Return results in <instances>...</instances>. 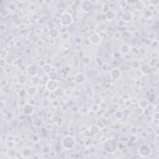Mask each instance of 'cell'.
<instances>
[{
  "instance_id": "obj_1",
  "label": "cell",
  "mask_w": 159,
  "mask_h": 159,
  "mask_svg": "<svg viewBox=\"0 0 159 159\" xmlns=\"http://www.w3.org/2000/svg\"><path fill=\"white\" fill-rule=\"evenodd\" d=\"M103 150L108 154H114L118 150V143L114 139H107L103 144Z\"/></svg>"
},
{
  "instance_id": "obj_2",
  "label": "cell",
  "mask_w": 159,
  "mask_h": 159,
  "mask_svg": "<svg viewBox=\"0 0 159 159\" xmlns=\"http://www.w3.org/2000/svg\"><path fill=\"white\" fill-rule=\"evenodd\" d=\"M62 146L65 150H70L74 148L76 145V140L73 136H66L62 140Z\"/></svg>"
},
{
  "instance_id": "obj_3",
  "label": "cell",
  "mask_w": 159,
  "mask_h": 159,
  "mask_svg": "<svg viewBox=\"0 0 159 159\" xmlns=\"http://www.w3.org/2000/svg\"><path fill=\"white\" fill-rule=\"evenodd\" d=\"M60 21L63 26H68L73 22V17L70 13L64 12L61 15Z\"/></svg>"
},
{
  "instance_id": "obj_4",
  "label": "cell",
  "mask_w": 159,
  "mask_h": 159,
  "mask_svg": "<svg viewBox=\"0 0 159 159\" xmlns=\"http://www.w3.org/2000/svg\"><path fill=\"white\" fill-rule=\"evenodd\" d=\"M59 87V83L57 80H49L45 84V88L49 92L56 91Z\"/></svg>"
},
{
  "instance_id": "obj_5",
  "label": "cell",
  "mask_w": 159,
  "mask_h": 159,
  "mask_svg": "<svg viewBox=\"0 0 159 159\" xmlns=\"http://www.w3.org/2000/svg\"><path fill=\"white\" fill-rule=\"evenodd\" d=\"M93 3L90 1H83L81 2L80 8L85 12H89L93 9Z\"/></svg>"
},
{
  "instance_id": "obj_6",
  "label": "cell",
  "mask_w": 159,
  "mask_h": 159,
  "mask_svg": "<svg viewBox=\"0 0 159 159\" xmlns=\"http://www.w3.org/2000/svg\"><path fill=\"white\" fill-rule=\"evenodd\" d=\"M109 73L111 76L112 79L115 80H118L122 77V72H121L120 68H114L111 69Z\"/></svg>"
},
{
  "instance_id": "obj_7",
  "label": "cell",
  "mask_w": 159,
  "mask_h": 159,
  "mask_svg": "<svg viewBox=\"0 0 159 159\" xmlns=\"http://www.w3.org/2000/svg\"><path fill=\"white\" fill-rule=\"evenodd\" d=\"M151 154V149L149 146L143 145L139 148V155L142 157H147Z\"/></svg>"
},
{
  "instance_id": "obj_8",
  "label": "cell",
  "mask_w": 159,
  "mask_h": 159,
  "mask_svg": "<svg viewBox=\"0 0 159 159\" xmlns=\"http://www.w3.org/2000/svg\"><path fill=\"white\" fill-rule=\"evenodd\" d=\"M89 41L90 43L94 45H98L102 41V37L100 35H99L97 33L92 34L90 37H89Z\"/></svg>"
},
{
  "instance_id": "obj_9",
  "label": "cell",
  "mask_w": 159,
  "mask_h": 159,
  "mask_svg": "<svg viewBox=\"0 0 159 159\" xmlns=\"http://www.w3.org/2000/svg\"><path fill=\"white\" fill-rule=\"evenodd\" d=\"M23 113L26 115H31L34 113V107L31 104H26L23 107Z\"/></svg>"
},
{
  "instance_id": "obj_10",
  "label": "cell",
  "mask_w": 159,
  "mask_h": 159,
  "mask_svg": "<svg viewBox=\"0 0 159 159\" xmlns=\"http://www.w3.org/2000/svg\"><path fill=\"white\" fill-rule=\"evenodd\" d=\"M27 73L29 75L31 76L32 77H34V76H36L37 75V68L36 65H31L30 66H29L27 67L26 70Z\"/></svg>"
},
{
  "instance_id": "obj_11",
  "label": "cell",
  "mask_w": 159,
  "mask_h": 159,
  "mask_svg": "<svg viewBox=\"0 0 159 159\" xmlns=\"http://www.w3.org/2000/svg\"><path fill=\"white\" fill-rule=\"evenodd\" d=\"M88 131L90 132L91 136H96V135L98 134L99 132H100V128L96 124H93V125L90 126Z\"/></svg>"
},
{
  "instance_id": "obj_12",
  "label": "cell",
  "mask_w": 159,
  "mask_h": 159,
  "mask_svg": "<svg viewBox=\"0 0 159 159\" xmlns=\"http://www.w3.org/2000/svg\"><path fill=\"white\" fill-rule=\"evenodd\" d=\"M85 80H86L85 76L82 73H78L75 75V81L77 83H83L85 82Z\"/></svg>"
},
{
  "instance_id": "obj_13",
  "label": "cell",
  "mask_w": 159,
  "mask_h": 159,
  "mask_svg": "<svg viewBox=\"0 0 159 159\" xmlns=\"http://www.w3.org/2000/svg\"><path fill=\"white\" fill-rule=\"evenodd\" d=\"M59 33H60V31L57 29V28L53 27L49 31V37L52 39H55L59 36Z\"/></svg>"
},
{
  "instance_id": "obj_14",
  "label": "cell",
  "mask_w": 159,
  "mask_h": 159,
  "mask_svg": "<svg viewBox=\"0 0 159 159\" xmlns=\"http://www.w3.org/2000/svg\"><path fill=\"white\" fill-rule=\"evenodd\" d=\"M37 88H36L34 86H31L29 88H27V93L28 94V95L31 97H33V96H35L37 94Z\"/></svg>"
},
{
  "instance_id": "obj_15",
  "label": "cell",
  "mask_w": 159,
  "mask_h": 159,
  "mask_svg": "<svg viewBox=\"0 0 159 159\" xmlns=\"http://www.w3.org/2000/svg\"><path fill=\"white\" fill-rule=\"evenodd\" d=\"M139 108L142 109H146L149 106V102L146 99H141L138 102Z\"/></svg>"
},
{
  "instance_id": "obj_16",
  "label": "cell",
  "mask_w": 159,
  "mask_h": 159,
  "mask_svg": "<svg viewBox=\"0 0 159 159\" xmlns=\"http://www.w3.org/2000/svg\"><path fill=\"white\" fill-rule=\"evenodd\" d=\"M130 50H131V48H130V47L128 45H127V44H123V45H121L120 47V52L122 53V54H128L130 52Z\"/></svg>"
},
{
  "instance_id": "obj_17",
  "label": "cell",
  "mask_w": 159,
  "mask_h": 159,
  "mask_svg": "<svg viewBox=\"0 0 159 159\" xmlns=\"http://www.w3.org/2000/svg\"><path fill=\"white\" fill-rule=\"evenodd\" d=\"M52 66L48 63H45V65L42 66V71L44 73L48 75L52 71Z\"/></svg>"
},
{
  "instance_id": "obj_18",
  "label": "cell",
  "mask_w": 159,
  "mask_h": 159,
  "mask_svg": "<svg viewBox=\"0 0 159 159\" xmlns=\"http://www.w3.org/2000/svg\"><path fill=\"white\" fill-rule=\"evenodd\" d=\"M145 8V4L142 1H137L135 3V8L137 11H142Z\"/></svg>"
},
{
  "instance_id": "obj_19",
  "label": "cell",
  "mask_w": 159,
  "mask_h": 159,
  "mask_svg": "<svg viewBox=\"0 0 159 159\" xmlns=\"http://www.w3.org/2000/svg\"><path fill=\"white\" fill-rule=\"evenodd\" d=\"M59 96V93H58L57 90L54 91H51L49 93V98L52 100H55Z\"/></svg>"
},
{
  "instance_id": "obj_20",
  "label": "cell",
  "mask_w": 159,
  "mask_h": 159,
  "mask_svg": "<svg viewBox=\"0 0 159 159\" xmlns=\"http://www.w3.org/2000/svg\"><path fill=\"white\" fill-rule=\"evenodd\" d=\"M52 150V147L49 144H47V145H44L42 149V153L44 154H49Z\"/></svg>"
},
{
  "instance_id": "obj_21",
  "label": "cell",
  "mask_w": 159,
  "mask_h": 159,
  "mask_svg": "<svg viewBox=\"0 0 159 159\" xmlns=\"http://www.w3.org/2000/svg\"><path fill=\"white\" fill-rule=\"evenodd\" d=\"M9 11L6 8H2L0 11V16L1 17H6L9 15Z\"/></svg>"
},
{
  "instance_id": "obj_22",
  "label": "cell",
  "mask_w": 159,
  "mask_h": 159,
  "mask_svg": "<svg viewBox=\"0 0 159 159\" xmlns=\"http://www.w3.org/2000/svg\"><path fill=\"white\" fill-rule=\"evenodd\" d=\"M17 79H18V83L21 85H24L27 81L26 77L24 75H20L17 78Z\"/></svg>"
},
{
  "instance_id": "obj_23",
  "label": "cell",
  "mask_w": 159,
  "mask_h": 159,
  "mask_svg": "<svg viewBox=\"0 0 159 159\" xmlns=\"http://www.w3.org/2000/svg\"><path fill=\"white\" fill-rule=\"evenodd\" d=\"M124 116V114L122 113V111H116V113H114V117L117 119H121Z\"/></svg>"
},
{
  "instance_id": "obj_24",
  "label": "cell",
  "mask_w": 159,
  "mask_h": 159,
  "mask_svg": "<svg viewBox=\"0 0 159 159\" xmlns=\"http://www.w3.org/2000/svg\"><path fill=\"white\" fill-rule=\"evenodd\" d=\"M32 154V152H31V150H30L29 148H26L24 149L23 152H22V156L24 157H29Z\"/></svg>"
},
{
  "instance_id": "obj_25",
  "label": "cell",
  "mask_w": 159,
  "mask_h": 159,
  "mask_svg": "<svg viewBox=\"0 0 159 159\" xmlns=\"http://www.w3.org/2000/svg\"><path fill=\"white\" fill-rule=\"evenodd\" d=\"M100 110V106L98 104H93L91 106V111L94 113H97Z\"/></svg>"
},
{
  "instance_id": "obj_26",
  "label": "cell",
  "mask_w": 159,
  "mask_h": 159,
  "mask_svg": "<svg viewBox=\"0 0 159 159\" xmlns=\"http://www.w3.org/2000/svg\"><path fill=\"white\" fill-rule=\"evenodd\" d=\"M60 37H61V39L63 40H68L70 38V34L68 32L65 33H63V34H61Z\"/></svg>"
},
{
  "instance_id": "obj_27",
  "label": "cell",
  "mask_w": 159,
  "mask_h": 159,
  "mask_svg": "<svg viewBox=\"0 0 159 159\" xmlns=\"http://www.w3.org/2000/svg\"><path fill=\"white\" fill-rule=\"evenodd\" d=\"M11 20L13 22L16 23V22H17L19 21L20 20V17L19 16L18 14H12L11 16Z\"/></svg>"
},
{
  "instance_id": "obj_28",
  "label": "cell",
  "mask_w": 159,
  "mask_h": 159,
  "mask_svg": "<svg viewBox=\"0 0 159 159\" xmlns=\"http://www.w3.org/2000/svg\"><path fill=\"white\" fill-rule=\"evenodd\" d=\"M32 82L34 85H39L40 83V78L37 77V75L33 77V80H32Z\"/></svg>"
},
{
  "instance_id": "obj_29",
  "label": "cell",
  "mask_w": 159,
  "mask_h": 159,
  "mask_svg": "<svg viewBox=\"0 0 159 159\" xmlns=\"http://www.w3.org/2000/svg\"><path fill=\"white\" fill-rule=\"evenodd\" d=\"M123 17H124L123 20L124 21H129L131 20V19L132 17V16L130 12H126L124 14Z\"/></svg>"
},
{
  "instance_id": "obj_30",
  "label": "cell",
  "mask_w": 159,
  "mask_h": 159,
  "mask_svg": "<svg viewBox=\"0 0 159 159\" xmlns=\"http://www.w3.org/2000/svg\"><path fill=\"white\" fill-rule=\"evenodd\" d=\"M48 77L49 80H55L57 78V76L55 73L54 72V71H51V72L48 74Z\"/></svg>"
},
{
  "instance_id": "obj_31",
  "label": "cell",
  "mask_w": 159,
  "mask_h": 159,
  "mask_svg": "<svg viewBox=\"0 0 159 159\" xmlns=\"http://www.w3.org/2000/svg\"><path fill=\"white\" fill-rule=\"evenodd\" d=\"M9 10L11 11H14L16 9H17V5L15 3H11L9 4Z\"/></svg>"
},
{
  "instance_id": "obj_32",
  "label": "cell",
  "mask_w": 159,
  "mask_h": 159,
  "mask_svg": "<svg viewBox=\"0 0 159 159\" xmlns=\"http://www.w3.org/2000/svg\"><path fill=\"white\" fill-rule=\"evenodd\" d=\"M144 16H145V17L147 18H150L152 16V11H150V10H146L144 12Z\"/></svg>"
},
{
  "instance_id": "obj_33",
  "label": "cell",
  "mask_w": 159,
  "mask_h": 159,
  "mask_svg": "<svg viewBox=\"0 0 159 159\" xmlns=\"http://www.w3.org/2000/svg\"><path fill=\"white\" fill-rule=\"evenodd\" d=\"M132 66L133 68H136V70L139 69V66H140V63L137 60H134L132 63Z\"/></svg>"
},
{
  "instance_id": "obj_34",
  "label": "cell",
  "mask_w": 159,
  "mask_h": 159,
  "mask_svg": "<svg viewBox=\"0 0 159 159\" xmlns=\"http://www.w3.org/2000/svg\"><path fill=\"white\" fill-rule=\"evenodd\" d=\"M137 132V129L136 127L132 126L130 129V133L131 134V135H136Z\"/></svg>"
},
{
  "instance_id": "obj_35",
  "label": "cell",
  "mask_w": 159,
  "mask_h": 159,
  "mask_svg": "<svg viewBox=\"0 0 159 159\" xmlns=\"http://www.w3.org/2000/svg\"><path fill=\"white\" fill-rule=\"evenodd\" d=\"M7 64V62H6V60L4 59H1V62H0V65H1V66L2 68H4L5 67V66Z\"/></svg>"
},
{
  "instance_id": "obj_36",
  "label": "cell",
  "mask_w": 159,
  "mask_h": 159,
  "mask_svg": "<svg viewBox=\"0 0 159 159\" xmlns=\"http://www.w3.org/2000/svg\"><path fill=\"white\" fill-rule=\"evenodd\" d=\"M136 75L138 77H141L142 75H143V73H142V71H141V70L139 69H137L136 71Z\"/></svg>"
},
{
  "instance_id": "obj_37",
  "label": "cell",
  "mask_w": 159,
  "mask_h": 159,
  "mask_svg": "<svg viewBox=\"0 0 159 159\" xmlns=\"http://www.w3.org/2000/svg\"><path fill=\"white\" fill-rule=\"evenodd\" d=\"M148 3L152 6H155V5H157L159 4V1H148Z\"/></svg>"
},
{
  "instance_id": "obj_38",
  "label": "cell",
  "mask_w": 159,
  "mask_h": 159,
  "mask_svg": "<svg viewBox=\"0 0 159 159\" xmlns=\"http://www.w3.org/2000/svg\"><path fill=\"white\" fill-rule=\"evenodd\" d=\"M141 136H142V137L146 138L147 136H148V133H147L146 131H143L142 133H141Z\"/></svg>"
},
{
  "instance_id": "obj_39",
  "label": "cell",
  "mask_w": 159,
  "mask_h": 159,
  "mask_svg": "<svg viewBox=\"0 0 159 159\" xmlns=\"http://www.w3.org/2000/svg\"><path fill=\"white\" fill-rule=\"evenodd\" d=\"M29 9L31 10V11H34V10L36 9V6H35V5H30Z\"/></svg>"
},
{
  "instance_id": "obj_40",
  "label": "cell",
  "mask_w": 159,
  "mask_h": 159,
  "mask_svg": "<svg viewBox=\"0 0 159 159\" xmlns=\"http://www.w3.org/2000/svg\"><path fill=\"white\" fill-rule=\"evenodd\" d=\"M154 119H155V120L159 119V113L158 112H156V113H155L154 115Z\"/></svg>"
},
{
  "instance_id": "obj_41",
  "label": "cell",
  "mask_w": 159,
  "mask_h": 159,
  "mask_svg": "<svg viewBox=\"0 0 159 159\" xmlns=\"http://www.w3.org/2000/svg\"><path fill=\"white\" fill-rule=\"evenodd\" d=\"M7 71H9V73H10L11 72V71H12V70H11V68H9V67H6L5 69V71L6 73Z\"/></svg>"
}]
</instances>
